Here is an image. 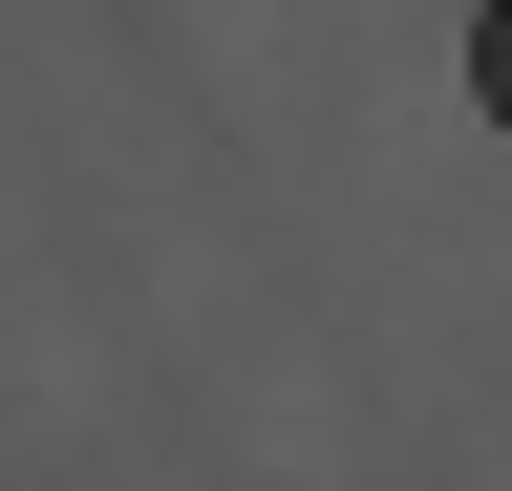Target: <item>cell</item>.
Masks as SVG:
<instances>
[{"label": "cell", "instance_id": "1", "mask_svg": "<svg viewBox=\"0 0 512 491\" xmlns=\"http://www.w3.org/2000/svg\"><path fill=\"white\" fill-rule=\"evenodd\" d=\"M470 86H491V129H512V0H470Z\"/></svg>", "mask_w": 512, "mask_h": 491}]
</instances>
